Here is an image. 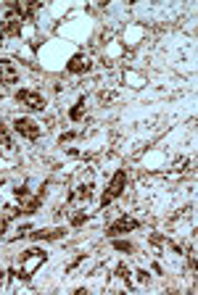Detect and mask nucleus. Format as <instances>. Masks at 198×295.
Returning <instances> with one entry per match:
<instances>
[{
	"instance_id": "obj_12",
	"label": "nucleus",
	"mask_w": 198,
	"mask_h": 295,
	"mask_svg": "<svg viewBox=\"0 0 198 295\" xmlns=\"http://www.w3.org/2000/svg\"><path fill=\"white\" fill-rule=\"evenodd\" d=\"M114 248L117 250H122V253H132L135 248H132V242L130 240H114Z\"/></svg>"
},
{
	"instance_id": "obj_2",
	"label": "nucleus",
	"mask_w": 198,
	"mask_h": 295,
	"mask_svg": "<svg viewBox=\"0 0 198 295\" xmlns=\"http://www.w3.org/2000/svg\"><path fill=\"white\" fill-rule=\"evenodd\" d=\"M125 190H127V172H125V169H119V172L111 177V182H109V187H106V192H103L101 203H103V206L114 203V200H117Z\"/></svg>"
},
{
	"instance_id": "obj_11",
	"label": "nucleus",
	"mask_w": 198,
	"mask_h": 295,
	"mask_svg": "<svg viewBox=\"0 0 198 295\" xmlns=\"http://www.w3.org/2000/svg\"><path fill=\"white\" fill-rule=\"evenodd\" d=\"M85 114H87V103H85V98H79L77 103H74V108L69 111V116H71V121H82Z\"/></svg>"
},
{
	"instance_id": "obj_3",
	"label": "nucleus",
	"mask_w": 198,
	"mask_h": 295,
	"mask_svg": "<svg viewBox=\"0 0 198 295\" xmlns=\"http://www.w3.org/2000/svg\"><path fill=\"white\" fill-rule=\"evenodd\" d=\"M13 129L27 140H37L40 134H43V126H40L35 119H27V116H19V119L13 121Z\"/></svg>"
},
{
	"instance_id": "obj_16",
	"label": "nucleus",
	"mask_w": 198,
	"mask_h": 295,
	"mask_svg": "<svg viewBox=\"0 0 198 295\" xmlns=\"http://www.w3.org/2000/svg\"><path fill=\"white\" fill-rule=\"evenodd\" d=\"M137 282H148V272H145V269H137Z\"/></svg>"
},
{
	"instance_id": "obj_13",
	"label": "nucleus",
	"mask_w": 198,
	"mask_h": 295,
	"mask_svg": "<svg viewBox=\"0 0 198 295\" xmlns=\"http://www.w3.org/2000/svg\"><path fill=\"white\" fill-rule=\"evenodd\" d=\"M69 219H71V224H74V227H79V224H82V222H85V219H87V214H85V211H82V208H77V211H74V214H71Z\"/></svg>"
},
{
	"instance_id": "obj_18",
	"label": "nucleus",
	"mask_w": 198,
	"mask_h": 295,
	"mask_svg": "<svg viewBox=\"0 0 198 295\" xmlns=\"http://www.w3.org/2000/svg\"><path fill=\"white\" fill-rule=\"evenodd\" d=\"M5 227H8V219H5V216H0V237H3V232H5Z\"/></svg>"
},
{
	"instance_id": "obj_10",
	"label": "nucleus",
	"mask_w": 198,
	"mask_h": 295,
	"mask_svg": "<svg viewBox=\"0 0 198 295\" xmlns=\"http://www.w3.org/2000/svg\"><path fill=\"white\" fill-rule=\"evenodd\" d=\"M90 198H93V184L87 182V184H79V187L71 192V198H69V200H71V203H74V200H85V203H87Z\"/></svg>"
},
{
	"instance_id": "obj_4",
	"label": "nucleus",
	"mask_w": 198,
	"mask_h": 295,
	"mask_svg": "<svg viewBox=\"0 0 198 295\" xmlns=\"http://www.w3.org/2000/svg\"><path fill=\"white\" fill-rule=\"evenodd\" d=\"M24 24H27V21H21L16 13H11V11H8V16L3 19V24H0V40H8V37H16V35H21Z\"/></svg>"
},
{
	"instance_id": "obj_6",
	"label": "nucleus",
	"mask_w": 198,
	"mask_h": 295,
	"mask_svg": "<svg viewBox=\"0 0 198 295\" xmlns=\"http://www.w3.org/2000/svg\"><path fill=\"white\" fill-rule=\"evenodd\" d=\"M140 227V222L137 219H132V216H119L117 222H114L111 227H109V237H119V235H127V232H132V230H137Z\"/></svg>"
},
{
	"instance_id": "obj_1",
	"label": "nucleus",
	"mask_w": 198,
	"mask_h": 295,
	"mask_svg": "<svg viewBox=\"0 0 198 295\" xmlns=\"http://www.w3.org/2000/svg\"><path fill=\"white\" fill-rule=\"evenodd\" d=\"M45 261H48V253H45L43 248H32V250H27V253H24V256H21V264H19V274H16V277H19L21 282L32 280V274H35L37 269L45 264Z\"/></svg>"
},
{
	"instance_id": "obj_7",
	"label": "nucleus",
	"mask_w": 198,
	"mask_h": 295,
	"mask_svg": "<svg viewBox=\"0 0 198 295\" xmlns=\"http://www.w3.org/2000/svg\"><path fill=\"white\" fill-rule=\"evenodd\" d=\"M90 58L85 53H77V56H71L69 58V63H66V71L69 74H82V71H90Z\"/></svg>"
},
{
	"instance_id": "obj_14",
	"label": "nucleus",
	"mask_w": 198,
	"mask_h": 295,
	"mask_svg": "<svg viewBox=\"0 0 198 295\" xmlns=\"http://www.w3.org/2000/svg\"><path fill=\"white\" fill-rule=\"evenodd\" d=\"M0 140H3V145H5V148H13V140L8 137V129H5V124H0Z\"/></svg>"
},
{
	"instance_id": "obj_17",
	"label": "nucleus",
	"mask_w": 198,
	"mask_h": 295,
	"mask_svg": "<svg viewBox=\"0 0 198 295\" xmlns=\"http://www.w3.org/2000/svg\"><path fill=\"white\" fill-rule=\"evenodd\" d=\"M74 137H77V132H66V134H61V142H71Z\"/></svg>"
},
{
	"instance_id": "obj_8",
	"label": "nucleus",
	"mask_w": 198,
	"mask_h": 295,
	"mask_svg": "<svg viewBox=\"0 0 198 295\" xmlns=\"http://www.w3.org/2000/svg\"><path fill=\"white\" fill-rule=\"evenodd\" d=\"M19 82V69L11 61H0V84H16Z\"/></svg>"
},
{
	"instance_id": "obj_9",
	"label": "nucleus",
	"mask_w": 198,
	"mask_h": 295,
	"mask_svg": "<svg viewBox=\"0 0 198 295\" xmlns=\"http://www.w3.org/2000/svg\"><path fill=\"white\" fill-rule=\"evenodd\" d=\"M64 235H66L64 227H48V230H32L29 237H35V240H61Z\"/></svg>"
},
{
	"instance_id": "obj_15",
	"label": "nucleus",
	"mask_w": 198,
	"mask_h": 295,
	"mask_svg": "<svg viewBox=\"0 0 198 295\" xmlns=\"http://www.w3.org/2000/svg\"><path fill=\"white\" fill-rule=\"evenodd\" d=\"M11 274H13V272H8V269H5V272H0V290L8 288V280H11Z\"/></svg>"
},
{
	"instance_id": "obj_5",
	"label": "nucleus",
	"mask_w": 198,
	"mask_h": 295,
	"mask_svg": "<svg viewBox=\"0 0 198 295\" xmlns=\"http://www.w3.org/2000/svg\"><path fill=\"white\" fill-rule=\"evenodd\" d=\"M16 100L24 103L27 108H32V111H43L45 108V98L40 95V92H35V90H19L16 92Z\"/></svg>"
}]
</instances>
